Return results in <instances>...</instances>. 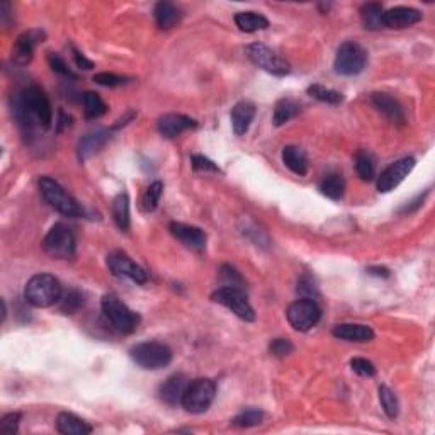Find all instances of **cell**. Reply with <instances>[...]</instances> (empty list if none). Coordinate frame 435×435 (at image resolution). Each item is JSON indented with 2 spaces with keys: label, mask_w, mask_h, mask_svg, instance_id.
<instances>
[{
  "label": "cell",
  "mask_w": 435,
  "mask_h": 435,
  "mask_svg": "<svg viewBox=\"0 0 435 435\" xmlns=\"http://www.w3.org/2000/svg\"><path fill=\"white\" fill-rule=\"evenodd\" d=\"M16 118L23 128L31 131L34 126L43 129H50L53 123V109L50 99L39 87H26L17 96Z\"/></svg>",
  "instance_id": "1"
},
{
  "label": "cell",
  "mask_w": 435,
  "mask_h": 435,
  "mask_svg": "<svg viewBox=\"0 0 435 435\" xmlns=\"http://www.w3.org/2000/svg\"><path fill=\"white\" fill-rule=\"evenodd\" d=\"M24 298L34 308H50L61 299L60 281L52 274H36L28 281Z\"/></svg>",
  "instance_id": "2"
},
{
  "label": "cell",
  "mask_w": 435,
  "mask_h": 435,
  "mask_svg": "<svg viewBox=\"0 0 435 435\" xmlns=\"http://www.w3.org/2000/svg\"><path fill=\"white\" fill-rule=\"evenodd\" d=\"M103 313L104 318L107 320V323L111 325L112 330H116L118 333H131L135 332L138 323H140V317L133 310H129L118 296L114 295H106L103 298Z\"/></svg>",
  "instance_id": "3"
},
{
  "label": "cell",
  "mask_w": 435,
  "mask_h": 435,
  "mask_svg": "<svg viewBox=\"0 0 435 435\" xmlns=\"http://www.w3.org/2000/svg\"><path fill=\"white\" fill-rule=\"evenodd\" d=\"M39 189H41V194L46 199V202L53 209H56L58 213H61V215L70 218H78L83 215L82 206L56 180L50 179V177H41L39 179Z\"/></svg>",
  "instance_id": "4"
},
{
  "label": "cell",
  "mask_w": 435,
  "mask_h": 435,
  "mask_svg": "<svg viewBox=\"0 0 435 435\" xmlns=\"http://www.w3.org/2000/svg\"><path fill=\"white\" fill-rule=\"evenodd\" d=\"M133 361L147 371H157L172 362V350L162 342H141L129 350Z\"/></svg>",
  "instance_id": "5"
},
{
  "label": "cell",
  "mask_w": 435,
  "mask_h": 435,
  "mask_svg": "<svg viewBox=\"0 0 435 435\" xmlns=\"http://www.w3.org/2000/svg\"><path fill=\"white\" fill-rule=\"evenodd\" d=\"M216 396L215 381L208 378L194 379L187 386L186 393L182 396V407L189 413H204L211 407L213 400Z\"/></svg>",
  "instance_id": "6"
},
{
  "label": "cell",
  "mask_w": 435,
  "mask_h": 435,
  "mask_svg": "<svg viewBox=\"0 0 435 435\" xmlns=\"http://www.w3.org/2000/svg\"><path fill=\"white\" fill-rule=\"evenodd\" d=\"M365 65H368V52L359 43L346 41L337 50L335 61H333V68L337 74L352 77V75L361 74Z\"/></svg>",
  "instance_id": "7"
},
{
  "label": "cell",
  "mask_w": 435,
  "mask_h": 435,
  "mask_svg": "<svg viewBox=\"0 0 435 435\" xmlns=\"http://www.w3.org/2000/svg\"><path fill=\"white\" fill-rule=\"evenodd\" d=\"M43 248L54 259L70 260L75 257V237L68 226L56 223L43 242Z\"/></svg>",
  "instance_id": "8"
},
{
  "label": "cell",
  "mask_w": 435,
  "mask_h": 435,
  "mask_svg": "<svg viewBox=\"0 0 435 435\" xmlns=\"http://www.w3.org/2000/svg\"><path fill=\"white\" fill-rule=\"evenodd\" d=\"M289 325L298 332H308L320 321L321 310L315 299H298L286 311Z\"/></svg>",
  "instance_id": "9"
},
{
  "label": "cell",
  "mask_w": 435,
  "mask_h": 435,
  "mask_svg": "<svg viewBox=\"0 0 435 435\" xmlns=\"http://www.w3.org/2000/svg\"><path fill=\"white\" fill-rule=\"evenodd\" d=\"M246 54H248V58L257 67L269 72L272 75H277V77H284L291 70L288 61L282 60L279 54H275L270 48L262 45V43H253V45L246 46Z\"/></svg>",
  "instance_id": "10"
},
{
  "label": "cell",
  "mask_w": 435,
  "mask_h": 435,
  "mask_svg": "<svg viewBox=\"0 0 435 435\" xmlns=\"http://www.w3.org/2000/svg\"><path fill=\"white\" fill-rule=\"evenodd\" d=\"M213 301L223 304L228 310L233 311L240 320L244 321H253L255 320V313L253 308L250 306L248 299H246L244 289L237 288H220L216 293H213Z\"/></svg>",
  "instance_id": "11"
},
{
  "label": "cell",
  "mask_w": 435,
  "mask_h": 435,
  "mask_svg": "<svg viewBox=\"0 0 435 435\" xmlns=\"http://www.w3.org/2000/svg\"><path fill=\"white\" fill-rule=\"evenodd\" d=\"M107 267L116 277H126L131 279L136 284H145L148 281V275L145 269L136 266L126 253L114 252L107 257Z\"/></svg>",
  "instance_id": "12"
},
{
  "label": "cell",
  "mask_w": 435,
  "mask_h": 435,
  "mask_svg": "<svg viewBox=\"0 0 435 435\" xmlns=\"http://www.w3.org/2000/svg\"><path fill=\"white\" fill-rule=\"evenodd\" d=\"M415 158H401V160L391 163L386 170L379 176L378 179V191L379 192H391L394 187L400 186L408 173L415 169Z\"/></svg>",
  "instance_id": "13"
},
{
  "label": "cell",
  "mask_w": 435,
  "mask_h": 435,
  "mask_svg": "<svg viewBox=\"0 0 435 435\" xmlns=\"http://www.w3.org/2000/svg\"><path fill=\"white\" fill-rule=\"evenodd\" d=\"M46 38L45 31L41 29H31V31L23 32V34L17 38L16 45H14L12 50V60L16 61L17 65H28L29 61L32 60V53H34V48L43 43V39Z\"/></svg>",
  "instance_id": "14"
},
{
  "label": "cell",
  "mask_w": 435,
  "mask_h": 435,
  "mask_svg": "<svg viewBox=\"0 0 435 435\" xmlns=\"http://www.w3.org/2000/svg\"><path fill=\"white\" fill-rule=\"evenodd\" d=\"M170 231L173 237L186 245L187 248L194 250V252L201 253L206 250V233L198 226H191L186 223H172L170 224Z\"/></svg>",
  "instance_id": "15"
},
{
  "label": "cell",
  "mask_w": 435,
  "mask_h": 435,
  "mask_svg": "<svg viewBox=\"0 0 435 435\" xmlns=\"http://www.w3.org/2000/svg\"><path fill=\"white\" fill-rule=\"evenodd\" d=\"M422 21V12L412 7H393L384 10L383 26L390 29H405Z\"/></svg>",
  "instance_id": "16"
},
{
  "label": "cell",
  "mask_w": 435,
  "mask_h": 435,
  "mask_svg": "<svg viewBox=\"0 0 435 435\" xmlns=\"http://www.w3.org/2000/svg\"><path fill=\"white\" fill-rule=\"evenodd\" d=\"M372 106L378 109L379 112H383L391 123L394 125H405L407 123V116H405V109L401 107V104L398 103L394 97H391L390 94L376 92L371 96Z\"/></svg>",
  "instance_id": "17"
},
{
  "label": "cell",
  "mask_w": 435,
  "mask_h": 435,
  "mask_svg": "<svg viewBox=\"0 0 435 435\" xmlns=\"http://www.w3.org/2000/svg\"><path fill=\"white\" fill-rule=\"evenodd\" d=\"M187 386V378L184 374H173L169 379L163 381V384L158 388V396L163 403L170 405V407H176V405L182 403V396L186 393Z\"/></svg>",
  "instance_id": "18"
},
{
  "label": "cell",
  "mask_w": 435,
  "mask_h": 435,
  "mask_svg": "<svg viewBox=\"0 0 435 435\" xmlns=\"http://www.w3.org/2000/svg\"><path fill=\"white\" fill-rule=\"evenodd\" d=\"M158 133L165 138H176L187 129L195 128V121L184 114H165L157 123Z\"/></svg>",
  "instance_id": "19"
},
{
  "label": "cell",
  "mask_w": 435,
  "mask_h": 435,
  "mask_svg": "<svg viewBox=\"0 0 435 435\" xmlns=\"http://www.w3.org/2000/svg\"><path fill=\"white\" fill-rule=\"evenodd\" d=\"M109 138H111V131L109 129H94V131L83 135L77 147L78 158L83 162L92 157L94 153H97L107 143Z\"/></svg>",
  "instance_id": "20"
},
{
  "label": "cell",
  "mask_w": 435,
  "mask_h": 435,
  "mask_svg": "<svg viewBox=\"0 0 435 435\" xmlns=\"http://www.w3.org/2000/svg\"><path fill=\"white\" fill-rule=\"evenodd\" d=\"M333 337L347 342H371L374 339V330L368 325L359 323H342L332 330Z\"/></svg>",
  "instance_id": "21"
},
{
  "label": "cell",
  "mask_w": 435,
  "mask_h": 435,
  "mask_svg": "<svg viewBox=\"0 0 435 435\" xmlns=\"http://www.w3.org/2000/svg\"><path fill=\"white\" fill-rule=\"evenodd\" d=\"M253 118H255V106L248 100H242L231 109V126H233L235 135H245L250 125H252Z\"/></svg>",
  "instance_id": "22"
},
{
  "label": "cell",
  "mask_w": 435,
  "mask_h": 435,
  "mask_svg": "<svg viewBox=\"0 0 435 435\" xmlns=\"http://www.w3.org/2000/svg\"><path fill=\"white\" fill-rule=\"evenodd\" d=\"M56 430L63 435H89L92 432V427L74 413L63 412L56 416Z\"/></svg>",
  "instance_id": "23"
},
{
  "label": "cell",
  "mask_w": 435,
  "mask_h": 435,
  "mask_svg": "<svg viewBox=\"0 0 435 435\" xmlns=\"http://www.w3.org/2000/svg\"><path fill=\"white\" fill-rule=\"evenodd\" d=\"M155 21H157V26L167 31V29H172L176 24H179L180 17H182V10L177 6L170 2H158L155 6Z\"/></svg>",
  "instance_id": "24"
},
{
  "label": "cell",
  "mask_w": 435,
  "mask_h": 435,
  "mask_svg": "<svg viewBox=\"0 0 435 435\" xmlns=\"http://www.w3.org/2000/svg\"><path fill=\"white\" fill-rule=\"evenodd\" d=\"M282 162L296 176H306L308 173V158L306 153L298 147H286L282 150Z\"/></svg>",
  "instance_id": "25"
},
{
  "label": "cell",
  "mask_w": 435,
  "mask_h": 435,
  "mask_svg": "<svg viewBox=\"0 0 435 435\" xmlns=\"http://www.w3.org/2000/svg\"><path fill=\"white\" fill-rule=\"evenodd\" d=\"M112 216H114L116 224H118L119 230L128 231L129 230V198L126 192H121L114 198L112 201Z\"/></svg>",
  "instance_id": "26"
},
{
  "label": "cell",
  "mask_w": 435,
  "mask_h": 435,
  "mask_svg": "<svg viewBox=\"0 0 435 435\" xmlns=\"http://www.w3.org/2000/svg\"><path fill=\"white\" fill-rule=\"evenodd\" d=\"M383 6L376 2H369L364 3L361 7V17H362V24H364L365 29L369 31H378V29L384 28L383 26Z\"/></svg>",
  "instance_id": "27"
},
{
  "label": "cell",
  "mask_w": 435,
  "mask_h": 435,
  "mask_svg": "<svg viewBox=\"0 0 435 435\" xmlns=\"http://www.w3.org/2000/svg\"><path fill=\"white\" fill-rule=\"evenodd\" d=\"M235 24L244 32H255L260 29L269 28V21L262 14L257 12H238L235 16Z\"/></svg>",
  "instance_id": "28"
},
{
  "label": "cell",
  "mask_w": 435,
  "mask_h": 435,
  "mask_svg": "<svg viewBox=\"0 0 435 435\" xmlns=\"http://www.w3.org/2000/svg\"><path fill=\"white\" fill-rule=\"evenodd\" d=\"M298 112H299V106L296 100L281 99V100H277V104H275V107H274V118H272V123H274V126H277L279 128V126L291 121Z\"/></svg>",
  "instance_id": "29"
},
{
  "label": "cell",
  "mask_w": 435,
  "mask_h": 435,
  "mask_svg": "<svg viewBox=\"0 0 435 435\" xmlns=\"http://www.w3.org/2000/svg\"><path fill=\"white\" fill-rule=\"evenodd\" d=\"M355 172L357 176L361 177L362 180L369 182V180L374 179V173H376V163H374V157H372L369 151L365 150H359L355 153Z\"/></svg>",
  "instance_id": "30"
},
{
  "label": "cell",
  "mask_w": 435,
  "mask_h": 435,
  "mask_svg": "<svg viewBox=\"0 0 435 435\" xmlns=\"http://www.w3.org/2000/svg\"><path fill=\"white\" fill-rule=\"evenodd\" d=\"M82 100H83V107H85L87 119H97L107 112V104L100 99L99 94L83 92Z\"/></svg>",
  "instance_id": "31"
},
{
  "label": "cell",
  "mask_w": 435,
  "mask_h": 435,
  "mask_svg": "<svg viewBox=\"0 0 435 435\" xmlns=\"http://www.w3.org/2000/svg\"><path fill=\"white\" fill-rule=\"evenodd\" d=\"M320 191L328 199L339 201L343 198V192H346V182L340 176H328L321 180Z\"/></svg>",
  "instance_id": "32"
},
{
  "label": "cell",
  "mask_w": 435,
  "mask_h": 435,
  "mask_svg": "<svg viewBox=\"0 0 435 435\" xmlns=\"http://www.w3.org/2000/svg\"><path fill=\"white\" fill-rule=\"evenodd\" d=\"M308 94H310L311 97H315L317 100H320V103L333 104V106H337V104H340L343 100L342 94L337 92V90L326 89L323 85H318V83L308 87Z\"/></svg>",
  "instance_id": "33"
},
{
  "label": "cell",
  "mask_w": 435,
  "mask_h": 435,
  "mask_svg": "<svg viewBox=\"0 0 435 435\" xmlns=\"http://www.w3.org/2000/svg\"><path fill=\"white\" fill-rule=\"evenodd\" d=\"M163 192V184L162 182H153L147 191H145L143 198H141V208H143L145 213H151L157 209L158 202H160Z\"/></svg>",
  "instance_id": "34"
},
{
  "label": "cell",
  "mask_w": 435,
  "mask_h": 435,
  "mask_svg": "<svg viewBox=\"0 0 435 435\" xmlns=\"http://www.w3.org/2000/svg\"><path fill=\"white\" fill-rule=\"evenodd\" d=\"M379 401L384 413H386L390 418H396L398 412H400V405H398L396 394H394L388 386L379 388Z\"/></svg>",
  "instance_id": "35"
},
{
  "label": "cell",
  "mask_w": 435,
  "mask_h": 435,
  "mask_svg": "<svg viewBox=\"0 0 435 435\" xmlns=\"http://www.w3.org/2000/svg\"><path fill=\"white\" fill-rule=\"evenodd\" d=\"M262 418L264 413L260 412V410L246 408L242 413H238V415L231 420V423H233L235 427H240V429H248V427H255L259 425V423H262Z\"/></svg>",
  "instance_id": "36"
},
{
  "label": "cell",
  "mask_w": 435,
  "mask_h": 435,
  "mask_svg": "<svg viewBox=\"0 0 435 435\" xmlns=\"http://www.w3.org/2000/svg\"><path fill=\"white\" fill-rule=\"evenodd\" d=\"M58 303H60L61 313L72 315L75 313V311L81 310V306L83 304V296L81 291H77V289H70V291H67L61 296V299L58 301Z\"/></svg>",
  "instance_id": "37"
},
{
  "label": "cell",
  "mask_w": 435,
  "mask_h": 435,
  "mask_svg": "<svg viewBox=\"0 0 435 435\" xmlns=\"http://www.w3.org/2000/svg\"><path fill=\"white\" fill-rule=\"evenodd\" d=\"M221 275V284L223 288H237V289H244L245 281L240 275V272L237 269H233L231 266H223L220 270Z\"/></svg>",
  "instance_id": "38"
},
{
  "label": "cell",
  "mask_w": 435,
  "mask_h": 435,
  "mask_svg": "<svg viewBox=\"0 0 435 435\" xmlns=\"http://www.w3.org/2000/svg\"><path fill=\"white\" fill-rule=\"evenodd\" d=\"M48 63H50V67H52V70L56 72V74L63 75V77H68V78H77V75L70 70L67 61H65L58 53H48Z\"/></svg>",
  "instance_id": "39"
},
{
  "label": "cell",
  "mask_w": 435,
  "mask_h": 435,
  "mask_svg": "<svg viewBox=\"0 0 435 435\" xmlns=\"http://www.w3.org/2000/svg\"><path fill=\"white\" fill-rule=\"evenodd\" d=\"M269 350L274 357L282 359V357H286V355L295 352V346H293L291 340H288V339H275V340H272Z\"/></svg>",
  "instance_id": "40"
},
{
  "label": "cell",
  "mask_w": 435,
  "mask_h": 435,
  "mask_svg": "<svg viewBox=\"0 0 435 435\" xmlns=\"http://www.w3.org/2000/svg\"><path fill=\"white\" fill-rule=\"evenodd\" d=\"M350 368L354 372H357L359 376H364V378H372L376 374V368L371 361L362 357H355L350 361Z\"/></svg>",
  "instance_id": "41"
},
{
  "label": "cell",
  "mask_w": 435,
  "mask_h": 435,
  "mask_svg": "<svg viewBox=\"0 0 435 435\" xmlns=\"http://www.w3.org/2000/svg\"><path fill=\"white\" fill-rule=\"evenodd\" d=\"M92 81L96 83H99V85H103V87H121V85H125V83H128L129 78L121 77V75L103 72V74L94 75Z\"/></svg>",
  "instance_id": "42"
},
{
  "label": "cell",
  "mask_w": 435,
  "mask_h": 435,
  "mask_svg": "<svg viewBox=\"0 0 435 435\" xmlns=\"http://www.w3.org/2000/svg\"><path fill=\"white\" fill-rule=\"evenodd\" d=\"M21 418H23L21 413H9V415H6L2 420H0V432L9 434V435L17 434Z\"/></svg>",
  "instance_id": "43"
},
{
  "label": "cell",
  "mask_w": 435,
  "mask_h": 435,
  "mask_svg": "<svg viewBox=\"0 0 435 435\" xmlns=\"http://www.w3.org/2000/svg\"><path fill=\"white\" fill-rule=\"evenodd\" d=\"M191 163H192V169H194L195 172H215V173H220V169H218L216 163L209 160V158L202 157V155H192Z\"/></svg>",
  "instance_id": "44"
},
{
  "label": "cell",
  "mask_w": 435,
  "mask_h": 435,
  "mask_svg": "<svg viewBox=\"0 0 435 435\" xmlns=\"http://www.w3.org/2000/svg\"><path fill=\"white\" fill-rule=\"evenodd\" d=\"M298 291L304 296V298H308V299H313L315 296H318L317 286H315V282L311 281L310 277L301 279L299 284H298Z\"/></svg>",
  "instance_id": "45"
},
{
  "label": "cell",
  "mask_w": 435,
  "mask_h": 435,
  "mask_svg": "<svg viewBox=\"0 0 435 435\" xmlns=\"http://www.w3.org/2000/svg\"><path fill=\"white\" fill-rule=\"evenodd\" d=\"M72 53H74L75 63H77L78 68H82V70H90V68H94L92 61L87 60V58L83 56V53L78 52V50L74 48V46H72Z\"/></svg>",
  "instance_id": "46"
},
{
  "label": "cell",
  "mask_w": 435,
  "mask_h": 435,
  "mask_svg": "<svg viewBox=\"0 0 435 435\" xmlns=\"http://www.w3.org/2000/svg\"><path fill=\"white\" fill-rule=\"evenodd\" d=\"M70 121H72L70 116L65 114L63 111L58 112V131H61V129H63V128L70 126Z\"/></svg>",
  "instance_id": "47"
},
{
  "label": "cell",
  "mask_w": 435,
  "mask_h": 435,
  "mask_svg": "<svg viewBox=\"0 0 435 435\" xmlns=\"http://www.w3.org/2000/svg\"><path fill=\"white\" fill-rule=\"evenodd\" d=\"M368 272L371 275H378V277H390V270L386 267H369Z\"/></svg>",
  "instance_id": "48"
}]
</instances>
